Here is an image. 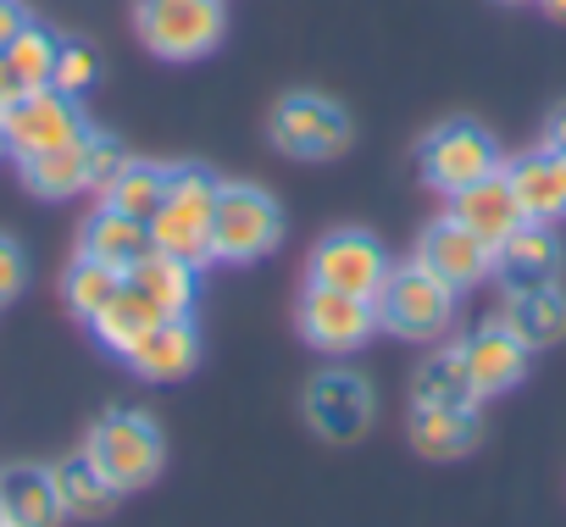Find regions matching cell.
<instances>
[{
    "instance_id": "obj_1",
    "label": "cell",
    "mask_w": 566,
    "mask_h": 527,
    "mask_svg": "<svg viewBox=\"0 0 566 527\" xmlns=\"http://www.w3.org/2000/svg\"><path fill=\"white\" fill-rule=\"evenodd\" d=\"M217 178L195 161L184 167H167V194L150 217V244L161 255H178L189 261V267L200 273L206 261H211V211H217Z\"/></svg>"
},
{
    "instance_id": "obj_2",
    "label": "cell",
    "mask_w": 566,
    "mask_h": 527,
    "mask_svg": "<svg viewBox=\"0 0 566 527\" xmlns=\"http://www.w3.org/2000/svg\"><path fill=\"white\" fill-rule=\"evenodd\" d=\"M283 239V211L266 189L255 183H222L217 211H211V261L222 267H250V261L272 255Z\"/></svg>"
},
{
    "instance_id": "obj_3",
    "label": "cell",
    "mask_w": 566,
    "mask_h": 527,
    "mask_svg": "<svg viewBox=\"0 0 566 527\" xmlns=\"http://www.w3.org/2000/svg\"><path fill=\"white\" fill-rule=\"evenodd\" d=\"M84 450H90V461L106 472V483L117 494H134V488L156 483V472L167 461V444H161V433H156V422L145 411H112V417H101Z\"/></svg>"
},
{
    "instance_id": "obj_4",
    "label": "cell",
    "mask_w": 566,
    "mask_h": 527,
    "mask_svg": "<svg viewBox=\"0 0 566 527\" xmlns=\"http://www.w3.org/2000/svg\"><path fill=\"white\" fill-rule=\"evenodd\" d=\"M378 328L400 334V339H439L455 317V289H444L428 267H389L384 289H378Z\"/></svg>"
},
{
    "instance_id": "obj_5",
    "label": "cell",
    "mask_w": 566,
    "mask_h": 527,
    "mask_svg": "<svg viewBox=\"0 0 566 527\" xmlns=\"http://www.w3.org/2000/svg\"><path fill=\"white\" fill-rule=\"evenodd\" d=\"M139 40L161 62H195L222 45V0H139Z\"/></svg>"
},
{
    "instance_id": "obj_6",
    "label": "cell",
    "mask_w": 566,
    "mask_h": 527,
    "mask_svg": "<svg viewBox=\"0 0 566 527\" xmlns=\"http://www.w3.org/2000/svg\"><path fill=\"white\" fill-rule=\"evenodd\" d=\"M417 161H422V178H428L433 189L455 194V189H467V183H478V178H489V172L500 167V145H494L489 128H478V123H467V117H450V123H439V128L422 139Z\"/></svg>"
},
{
    "instance_id": "obj_7",
    "label": "cell",
    "mask_w": 566,
    "mask_h": 527,
    "mask_svg": "<svg viewBox=\"0 0 566 527\" xmlns=\"http://www.w3.org/2000/svg\"><path fill=\"white\" fill-rule=\"evenodd\" d=\"M272 145L301 161H334L350 145V117L328 95H283L272 112Z\"/></svg>"
},
{
    "instance_id": "obj_8",
    "label": "cell",
    "mask_w": 566,
    "mask_h": 527,
    "mask_svg": "<svg viewBox=\"0 0 566 527\" xmlns=\"http://www.w3.org/2000/svg\"><path fill=\"white\" fill-rule=\"evenodd\" d=\"M301 334H306V345H317L328 356H350V350H361L378 334V306L361 301V295L328 289V284H306V295H301Z\"/></svg>"
},
{
    "instance_id": "obj_9",
    "label": "cell",
    "mask_w": 566,
    "mask_h": 527,
    "mask_svg": "<svg viewBox=\"0 0 566 527\" xmlns=\"http://www.w3.org/2000/svg\"><path fill=\"white\" fill-rule=\"evenodd\" d=\"M389 278V255L373 233L361 228H339L328 233L317 250H312V284H328V289H345V295H361V301H378Z\"/></svg>"
},
{
    "instance_id": "obj_10",
    "label": "cell",
    "mask_w": 566,
    "mask_h": 527,
    "mask_svg": "<svg viewBox=\"0 0 566 527\" xmlns=\"http://www.w3.org/2000/svg\"><path fill=\"white\" fill-rule=\"evenodd\" d=\"M373 411H378V394H373V383H367L361 372H350V367H334V372L312 378V389H306V417H312V428H317L328 444L361 439V433L373 428Z\"/></svg>"
},
{
    "instance_id": "obj_11",
    "label": "cell",
    "mask_w": 566,
    "mask_h": 527,
    "mask_svg": "<svg viewBox=\"0 0 566 527\" xmlns=\"http://www.w3.org/2000/svg\"><path fill=\"white\" fill-rule=\"evenodd\" d=\"M0 117H7V150H12L18 161H29V156H40V150H56V145H67V139L84 134L78 106H73L67 95H56V89H29V95H18Z\"/></svg>"
},
{
    "instance_id": "obj_12",
    "label": "cell",
    "mask_w": 566,
    "mask_h": 527,
    "mask_svg": "<svg viewBox=\"0 0 566 527\" xmlns=\"http://www.w3.org/2000/svg\"><path fill=\"white\" fill-rule=\"evenodd\" d=\"M417 267H428L444 289H472V284H483L489 273H494V250L478 239V233H467L455 217H439V222H428V233L417 239Z\"/></svg>"
},
{
    "instance_id": "obj_13",
    "label": "cell",
    "mask_w": 566,
    "mask_h": 527,
    "mask_svg": "<svg viewBox=\"0 0 566 527\" xmlns=\"http://www.w3.org/2000/svg\"><path fill=\"white\" fill-rule=\"evenodd\" d=\"M450 217H455L467 233H478L489 250L505 244V239L527 222L522 205H516V194H511L505 167H494L489 178H478V183H467V189H455V194H450Z\"/></svg>"
},
{
    "instance_id": "obj_14",
    "label": "cell",
    "mask_w": 566,
    "mask_h": 527,
    "mask_svg": "<svg viewBox=\"0 0 566 527\" xmlns=\"http://www.w3.org/2000/svg\"><path fill=\"white\" fill-rule=\"evenodd\" d=\"M150 250H156V244H150V222H139V217H128V211H117V205H101V211L78 228V255L101 261V267H112V273H123V278L139 267Z\"/></svg>"
},
{
    "instance_id": "obj_15",
    "label": "cell",
    "mask_w": 566,
    "mask_h": 527,
    "mask_svg": "<svg viewBox=\"0 0 566 527\" xmlns=\"http://www.w3.org/2000/svg\"><path fill=\"white\" fill-rule=\"evenodd\" d=\"M494 323H500L516 345H527V356H533V350H549V345L566 339V295H560L555 284L505 289V306H500Z\"/></svg>"
},
{
    "instance_id": "obj_16",
    "label": "cell",
    "mask_w": 566,
    "mask_h": 527,
    "mask_svg": "<svg viewBox=\"0 0 566 527\" xmlns=\"http://www.w3.org/2000/svg\"><path fill=\"white\" fill-rule=\"evenodd\" d=\"M505 178H511V194H516V205H522L527 222H544L549 228V222L566 217V156L527 150V156H516L505 167Z\"/></svg>"
},
{
    "instance_id": "obj_17",
    "label": "cell",
    "mask_w": 566,
    "mask_h": 527,
    "mask_svg": "<svg viewBox=\"0 0 566 527\" xmlns=\"http://www.w3.org/2000/svg\"><path fill=\"white\" fill-rule=\"evenodd\" d=\"M123 361L139 378H150V383H172V378H184V372L200 367V334H195L189 317H161Z\"/></svg>"
},
{
    "instance_id": "obj_18",
    "label": "cell",
    "mask_w": 566,
    "mask_h": 527,
    "mask_svg": "<svg viewBox=\"0 0 566 527\" xmlns=\"http://www.w3.org/2000/svg\"><path fill=\"white\" fill-rule=\"evenodd\" d=\"M560 273V244L544 222H522L505 244H494V278L505 289H533V284H555Z\"/></svg>"
},
{
    "instance_id": "obj_19",
    "label": "cell",
    "mask_w": 566,
    "mask_h": 527,
    "mask_svg": "<svg viewBox=\"0 0 566 527\" xmlns=\"http://www.w3.org/2000/svg\"><path fill=\"white\" fill-rule=\"evenodd\" d=\"M0 516L7 527H62V494L51 466H7L0 472Z\"/></svg>"
},
{
    "instance_id": "obj_20",
    "label": "cell",
    "mask_w": 566,
    "mask_h": 527,
    "mask_svg": "<svg viewBox=\"0 0 566 527\" xmlns=\"http://www.w3.org/2000/svg\"><path fill=\"white\" fill-rule=\"evenodd\" d=\"M461 356H467V372H472V383H478V394H483V400H489V394L516 389V383H522V372H527V345H516L500 323H483L478 334H467Z\"/></svg>"
},
{
    "instance_id": "obj_21",
    "label": "cell",
    "mask_w": 566,
    "mask_h": 527,
    "mask_svg": "<svg viewBox=\"0 0 566 527\" xmlns=\"http://www.w3.org/2000/svg\"><path fill=\"white\" fill-rule=\"evenodd\" d=\"M478 383H472V372H467V356H461V345L455 350H439V356H428L422 367H417V378H411V405H439V411H478Z\"/></svg>"
},
{
    "instance_id": "obj_22",
    "label": "cell",
    "mask_w": 566,
    "mask_h": 527,
    "mask_svg": "<svg viewBox=\"0 0 566 527\" xmlns=\"http://www.w3.org/2000/svg\"><path fill=\"white\" fill-rule=\"evenodd\" d=\"M84 134H90V128H84ZM84 134L67 139V145H56V150H40V156L18 161V167H23V183H29L40 200H67V194L90 189V145H84Z\"/></svg>"
},
{
    "instance_id": "obj_23",
    "label": "cell",
    "mask_w": 566,
    "mask_h": 527,
    "mask_svg": "<svg viewBox=\"0 0 566 527\" xmlns=\"http://www.w3.org/2000/svg\"><path fill=\"white\" fill-rule=\"evenodd\" d=\"M128 284H134V289H145V295H150V306H156L161 317H189V312H195V295H200L189 261L161 255V250H150V255L139 261V267L128 273Z\"/></svg>"
},
{
    "instance_id": "obj_24",
    "label": "cell",
    "mask_w": 566,
    "mask_h": 527,
    "mask_svg": "<svg viewBox=\"0 0 566 527\" xmlns=\"http://www.w3.org/2000/svg\"><path fill=\"white\" fill-rule=\"evenodd\" d=\"M156 323H161V312L150 306V295H145V289H134V284L123 278V289L106 301V312H101L90 328H95L101 350H112V356H128V350H134V345H139V339H145Z\"/></svg>"
},
{
    "instance_id": "obj_25",
    "label": "cell",
    "mask_w": 566,
    "mask_h": 527,
    "mask_svg": "<svg viewBox=\"0 0 566 527\" xmlns=\"http://www.w3.org/2000/svg\"><path fill=\"white\" fill-rule=\"evenodd\" d=\"M51 477H56V494H62V510H67V516L95 521V516H106V510L117 505V488H112L106 472L90 461V450L51 461Z\"/></svg>"
},
{
    "instance_id": "obj_26",
    "label": "cell",
    "mask_w": 566,
    "mask_h": 527,
    "mask_svg": "<svg viewBox=\"0 0 566 527\" xmlns=\"http://www.w3.org/2000/svg\"><path fill=\"white\" fill-rule=\"evenodd\" d=\"M472 444H478V417L472 411H439V405L411 411V450L422 461H455Z\"/></svg>"
},
{
    "instance_id": "obj_27",
    "label": "cell",
    "mask_w": 566,
    "mask_h": 527,
    "mask_svg": "<svg viewBox=\"0 0 566 527\" xmlns=\"http://www.w3.org/2000/svg\"><path fill=\"white\" fill-rule=\"evenodd\" d=\"M161 194H167V167H156V161H123V172L106 183V205H117V211H128V217H139V222H150L156 217V205H161Z\"/></svg>"
},
{
    "instance_id": "obj_28",
    "label": "cell",
    "mask_w": 566,
    "mask_h": 527,
    "mask_svg": "<svg viewBox=\"0 0 566 527\" xmlns=\"http://www.w3.org/2000/svg\"><path fill=\"white\" fill-rule=\"evenodd\" d=\"M117 289H123V273L101 267V261H90V255H78L73 267H67V278H62L67 312H73L78 323H95V317L106 312V301H112Z\"/></svg>"
},
{
    "instance_id": "obj_29",
    "label": "cell",
    "mask_w": 566,
    "mask_h": 527,
    "mask_svg": "<svg viewBox=\"0 0 566 527\" xmlns=\"http://www.w3.org/2000/svg\"><path fill=\"white\" fill-rule=\"evenodd\" d=\"M56 51H62V40L51 34V29H40V23H23V34L0 51L12 62V73H18V84L23 89H51V73H56Z\"/></svg>"
},
{
    "instance_id": "obj_30",
    "label": "cell",
    "mask_w": 566,
    "mask_h": 527,
    "mask_svg": "<svg viewBox=\"0 0 566 527\" xmlns=\"http://www.w3.org/2000/svg\"><path fill=\"white\" fill-rule=\"evenodd\" d=\"M95 78H101V56H95V45H84V40H62V51H56V73H51V89L67 95V101H78Z\"/></svg>"
},
{
    "instance_id": "obj_31",
    "label": "cell",
    "mask_w": 566,
    "mask_h": 527,
    "mask_svg": "<svg viewBox=\"0 0 566 527\" xmlns=\"http://www.w3.org/2000/svg\"><path fill=\"white\" fill-rule=\"evenodd\" d=\"M84 145H90V189H95V194H106V183L123 172L128 150H123L112 134H84Z\"/></svg>"
},
{
    "instance_id": "obj_32",
    "label": "cell",
    "mask_w": 566,
    "mask_h": 527,
    "mask_svg": "<svg viewBox=\"0 0 566 527\" xmlns=\"http://www.w3.org/2000/svg\"><path fill=\"white\" fill-rule=\"evenodd\" d=\"M23 284H29V255H23V244H18V239L0 233V306L18 301V295H23Z\"/></svg>"
},
{
    "instance_id": "obj_33",
    "label": "cell",
    "mask_w": 566,
    "mask_h": 527,
    "mask_svg": "<svg viewBox=\"0 0 566 527\" xmlns=\"http://www.w3.org/2000/svg\"><path fill=\"white\" fill-rule=\"evenodd\" d=\"M23 23H29V12L18 7V0H0V51H7V45L23 34Z\"/></svg>"
},
{
    "instance_id": "obj_34",
    "label": "cell",
    "mask_w": 566,
    "mask_h": 527,
    "mask_svg": "<svg viewBox=\"0 0 566 527\" xmlns=\"http://www.w3.org/2000/svg\"><path fill=\"white\" fill-rule=\"evenodd\" d=\"M18 95H29V89L18 84V73H12V62H7V56H0V112H7V106H12Z\"/></svg>"
},
{
    "instance_id": "obj_35",
    "label": "cell",
    "mask_w": 566,
    "mask_h": 527,
    "mask_svg": "<svg viewBox=\"0 0 566 527\" xmlns=\"http://www.w3.org/2000/svg\"><path fill=\"white\" fill-rule=\"evenodd\" d=\"M544 150H555V156H566V106L549 117V128H544Z\"/></svg>"
},
{
    "instance_id": "obj_36",
    "label": "cell",
    "mask_w": 566,
    "mask_h": 527,
    "mask_svg": "<svg viewBox=\"0 0 566 527\" xmlns=\"http://www.w3.org/2000/svg\"><path fill=\"white\" fill-rule=\"evenodd\" d=\"M538 7H544V12L555 18V23H566V0H538Z\"/></svg>"
},
{
    "instance_id": "obj_37",
    "label": "cell",
    "mask_w": 566,
    "mask_h": 527,
    "mask_svg": "<svg viewBox=\"0 0 566 527\" xmlns=\"http://www.w3.org/2000/svg\"><path fill=\"white\" fill-rule=\"evenodd\" d=\"M0 150H7V117H0Z\"/></svg>"
},
{
    "instance_id": "obj_38",
    "label": "cell",
    "mask_w": 566,
    "mask_h": 527,
    "mask_svg": "<svg viewBox=\"0 0 566 527\" xmlns=\"http://www.w3.org/2000/svg\"><path fill=\"white\" fill-rule=\"evenodd\" d=\"M500 7H522V0H500Z\"/></svg>"
},
{
    "instance_id": "obj_39",
    "label": "cell",
    "mask_w": 566,
    "mask_h": 527,
    "mask_svg": "<svg viewBox=\"0 0 566 527\" xmlns=\"http://www.w3.org/2000/svg\"><path fill=\"white\" fill-rule=\"evenodd\" d=\"M0 521H7V516H0Z\"/></svg>"
},
{
    "instance_id": "obj_40",
    "label": "cell",
    "mask_w": 566,
    "mask_h": 527,
    "mask_svg": "<svg viewBox=\"0 0 566 527\" xmlns=\"http://www.w3.org/2000/svg\"><path fill=\"white\" fill-rule=\"evenodd\" d=\"M0 527H7V521H0Z\"/></svg>"
}]
</instances>
